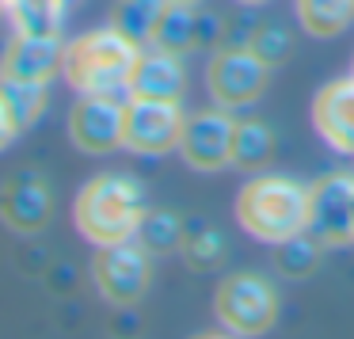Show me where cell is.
<instances>
[{
  "instance_id": "obj_26",
  "label": "cell",
  "mask_w": 354,
  "mask_h": 339,
  "mask_svg": "<svg viewBox=\"0 0 354 339\" xmlns=\"http://www.w3.org/2000/svg\"><path fill=\"white\" fill-rule=\"evenodd\" d=\"M191 339H240L232 331H202V336H191Z\"/></svg>"
},
{
  "instance_id": "obj_11",
  "label": "cell",
  "mask_w": 354,
  "mask_h": 339,
  "mask_svg": "<svg viewBox=\"0 0 354 339\" xmlns=\"http://www.w3.org/2000/svg\"><path fill=\"white\" fill-rule=\"evenodd\" d=\"M313 130L335 153L354 156V77L331 80L313 100Z\"/></svg>"
},
{
  "instance_id": "obj_16",
  "label": "cell",
  "mask_w": 354,
  "mask_h": 339,
  "mask_svg": "<svg viewBox=\"0 0 354 339\" xmlns=\"http://www.w3.org/2000/svg\"><path fill=\"white\" fill-rule=\"evenodd\" d=\"M77 0H0L16 35H57Z\"/></svg>"
},
{
  "instance_id": "obj_13",
  "label": "cell",
  "mask_w": 354,
  "mask_h": 339,
  "mask_svg": "<svg viewBox=\"0 0 354 339\" xmlns=\"http://www.w3.org/2000/svg\"><path fill=\"white\" fill-rule=\"evenodd\" d=\"M62 50L65 46L57 42V35H16L0 57V77L50 84V77L62 73Z\"/></svg>"
},
{
  "instance_id": "obj_20",
  "label": "cell",
  "mask_w": 354,
  "mask_h": 339,
  "mask_svg": "<svg viewBox=\"0 0 354 339\" xmlns=\"http://www.w3.org/2000/svg\"><path fill=\"white\" fill-rule=\"evenodd\" d=\"M183 237H187V229H183V221H179L176 214H168V210H145L133 240H138L149 255H156V252L164 255V252L183 248Z\"/></svg>"
},
{
  "instance_id": "obj_17",
  "label": "cell",
  "mask_w": 354,
  "mask_h": 339,
  "mask_svg": "<svg viewBox=\"0 0 354 339\" xmlns=\"http://www.w3.org/2000/svg\"><path fill=\"white\" fill-rule=\"evenodd\" d=\"M293 12L313 39H339L354 24V0H293Z\"/></svg>"
},
{
  "instance_id": "obj_24",
  "label": "cell",
  "mask_w": 354,
  "mask_h": 339,
  "mask_svg": "<svg viewBox=\"0 0 354 339\" xmlns=\"http://www.w3.org/2000/svg\"><path fill=\"white\" fill-rule=\"evenodd\" d=\"M278 248V267L286 271L290 278H305L316 271V240L308 237V232H301V237L293 240H282Z\"/></svg>"
},
{
  "instance_id": "obj_3",
  "label": "cell",
  "mask_w": 354,
  "mask_h": 339,
  "mask_svg": "<svg viewBox=\"0 0 354 339\" xmlns=\"http://www.w3.org/2000/svg\"><path fill=\"white\" fill-rule=\"evenodd\" d=\"M141 217H145V191L130 176H115V172L84 183L77 202H73L77 232L84 240H92L95 248L133 240Z\"/></svg>"
},
{
  "instance_id": "obj_25",
  "label": "cell",
  "mask_w": 354,
  "mask_h": 339,
  "mask_svg": "<svg viewBox=\"0 0 354 339\" xmlns=\"http://www.w3.org/2000/svg\"><path fill=\"white\" fill-rule=\"evenodd\" d=\"M19 134H24V130H19L16 115L8 111V103H4V95H0V153H4V149L19 138Z\"/></svg>"
},
{
  "instance_id": "obj_14",
  "label": "cell",
  "mask_w": 354,
  "mask_h": 339,
  "mask_svg": "<svg viewBox=\"0 0 354 339\" xmlns=\"http://www.w3.org/2000/svg\"><path fill=\"white\" fill-rule=\"evenodd\" d=\"M183 62L168 50L156 46H141L138 62L130 73V100H164V103H179L183 95Z\"/></svg>"
},
{
  "instance_id": "obj_4",
  "label": "cell",
  "mask_w": 354,
  "mask_h": 339,
  "mask_svg": "<svg viewBox=\"0 0 354 339\" xmlns=\"http://www.w3.org/2000/svg\"><path fill=\"white\" fill-rule=\"evenodd\" d=\"M214 313L225 331L240 339H259L278 320V293L259 275H229L214 293Z\"/></svg>"
},
{
  "instance_id": "obj_21",
  "label": "cell",
  "mask_w": 354,
  "mask_h": 339,
  "mask_svg": "<svg viewBox=\"0 0 354 339\" xmlns=\"http://www.w3.org/2000/svg\"><path fill=\"white\" fill-rule=\"evenodd\" d=\"M0 95H4L8 111L16 115L19 130H27V126L42 115V103H46V84H39V80H4V77H0Z\"/></svg>"
},
{
  "instance_id": "obj_9",
  "label": "cell",
  "mask_w": 354,
  "mask_h": 339,
  "mask_svg": "<svg viewBox=\"0 0 354 339\" xmlns=\"http://www.w3.org/2000/svg\"><path fill=\"white\" fill-rule=\"evenodd\" d=\"M232 138H236V118L225 107L198 111L183 122L179 156L194 172H221L232 164Z\"/></svg>"
},
{
  "instance_id": "obj_23",
  "label": "cell",
  "mask_w": 354,
  "mask_h": 339,
  "mask_svg": "<svg viewBox=\"0 0 354 339\" xmlns=\"http://www.w3.org/2000/svg\"><path fill=\"white\" fill-rule=\"evenodd\" d=\"M183 255H187V263H191L194 271H209V267H217V263H221L225 244H221V237H217L214 229L198 225V229H191L183 237Z\"/></svg>"
},
{
  "instance_id": "obj_6",
  "label": "cell",
  "mask_w": 354,
  "mask_h": 339,
  "mask_svg": "<svg viewBox=\"0 0 354 339\" xmlns=\"http://www.w3.org/2000/svg\"><path fill=\"white\" fill-rule=\"evenodd\" d=\"M183 111L179 103L164 100H126V118H122V149L138 156H164L179 149L183 138Z\"/></svg>"
},
{
  "instance_id": "obj_22",
  "label": "cell",
  "mask_w": 354,
  "mask_h": 339,
  "mask_svg": "<svg viewBox=\"0 0 354 339\" xmlns=\"http://www.w3.org/2000/svg\"><path fill=\"white\" fill-rule=\"evenodd\" d=\"M244 46L274 69V65H282L286 57H290L293 39H290V31H286V27H278V24H259V27H252V31H248Z\"/></svg>"
},
{
  "instance_id": "obj_15",
  "label": "cell",
  "mask_w": 354,
  "mask_h": 339,
  "mask_svg": "<svg viewBox=\"0 0 354 339\" xmlns=\"http://www.w3.org/2000/svg\"><path fill=\"white\" fill-rule=\"evenodd\" d=\"M0 217L19 232H35L50 217V191L35 172H19L0 191Z\"/></svg>"
},
{
  "instance_id": "obj_8",
  "label": "cell",
  "mask_w": 354,
  "mask_h": 339,
  "mask_svg": "<svg viewBox=\"0 0 354 339\" xmlns=\"http://www.w3.org/2000/svg\"><path fill=\"white\" fill-rule=\"evenodd\" d=\"M308 237L316 244H354V176H324L308 194Z\"/></svg>"
},
{
  "instance_id": "obj_12",
  "label": "cell",
  "mask_w": 354,
  "mask_h": 339,
  "mask_svg": "<svg viewBox=\"0 0 354 339\" xmlns=\"http://www.w3.org/2000/svg\"><path fill=\"white\" fill-rule=\"evenodd\" d=\"M217 31H221L217 16L202 12L198 4H176V0H168V8H164V16H160V24H156V35H153L149 46L183 57V54H191V50L209 46Z\"/></svg>"
},
{
  "instance_id": "obj_18",
  "label": "cell",
  "mask_w": 354,
  "mask_h": 339,
  "mask_svg": "<svg viewBox=\"0 0 354 339\" xmlns=\"http://www.w3.org/2000/svg\"><path fill=\"white\" fill-rule=\"evenodd\" d=\"M164 8H168V0H118L115 12H111V27L126 35L133 46H149Z\"/></svg>"
},
{
  "instance_id": "obj_27",
  "label": "cell",
  "mask_w": 354,
  "mask_h": 339,
  "mask_svg": "<svg viewBox=\"0 0 354 339\" xmlns=\"http://www.w3.org/2000/svg\"><path fill=\"white\" fill-rule=\"evenodd\" d=\"M240 4H267V0H240Z\"/></svg>"
},
{
  "instance_id": "obj_2",
  "label": "cell",
  "mask_w": 354,
  "mask_h": 339,
  "mask_svg": "<svg viewBox=\"0 0 354 339\" xmlns=\"http://www.w3.org/2000/svg\"><path fill=\"white\" fill-rule=\"evenodd\" d=\"M141 46H133L115 27H100L62 50V77L77 95H122L130 92V73Z\"/></svg>"
},
{
  "instance_id": "obj_5",
  "label": "cell",
  "mask_w": 354,
  "mask_h": 339,
  "mask_svg": "<svg viewBox=\"0 0 354 339\" xmlns=\"http://www.w3.org/2000/svg\"><path fill=\"white\" fill-rule=\"evenodd\" d=\"M270 65L263 57H255L248 46H221L214 50L206 65V88L209 100L225 111L252 107L263 92H267Z\"/></svg>"
},
{
  "instance_id": "obj_10",
  "label": "cell",
  "mask_w": 354,
  "mask_h": 339,
  "mask_svg": "<svg viewBox=\"0 0 354 339\" xmlns=\"http://www.w3.org/2000/svg\"><path fill=\"white\" fill-rule=\"evenodd\" d=\"M126 103L118 95H80L69 115V138L80 153H111L122 145Z\"/></svg>"
},
{
  "instance_id": "obj_29",
  "label": "cell",
  "mask_w": 354,
  "mask_h": 339,
  "mask_svg": "<svg viewBox=\"0 0 354 339\" xmlns=\"http://www.w3.org/2000/svg\"><path fill=\"white\" fill-rule=\"evenodd\" d=\"M351 77H354V69H351Z\"/></svg>"
},
{
  "instance_id": "obj_7",
  "label": "cell",
  "mask_w": 354,
  "mask_h": 339,
  "mask_svg": "<svg viewBox=\"0 0 354 339\" xmlns=\"http://www.w3.org/2000/svg\"><path fill=\"white\" fill-rule=\"evenodd\" d=\"M92 278L103 301L111 305H138L149 290V252L138 240L107 244L92 259Z\"/></svg>"
},
{
  "instance_id": "obj_28",
  "label": "cell",
  "mask_w": 354,
  "mask_h": 339,
  "mask_svg": "<svg viewBox=\"0 0 354 339\" xmlns=\"http://www.w3.org/2000/svg\"><path fill=\"white\" fill-rule=\"evenodd\" d=\"M176 4H202V0H176Z\"/></svg>"
},
{
  "instance_id": "obj_19",
  "label": "cell",
  "mask_w": 354,
  "mask_h": 339,
  "mask_svg": "<svg viewBox=\"0 0 354 339\" xmlns=\"http://www.w3.org/2000/svg\"><path fill=\"white\" fill-rule=\"evenodd\" d=\"M274 156V134L263 122H236V138H232V168L240 172H259Z\"/></svg>"
},
{
  "instance_id": "obj_1",
  "label": "cell",
  "mask_w": 354,
  "mask_h": 339,
  "mask_svg": "<svg viewBox=\"0 0 354 339\" xmlns=\"http://www.w3.org/2000/svg\"><path fill=\"white\" fill-rule=\"evenodd\" d=\"M308 187L286 176H255L236 194V221L263 244H282L308 232Z\"/></svg>"
}]
</instances>
